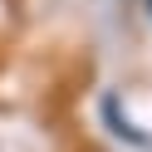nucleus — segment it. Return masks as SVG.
I'll use <instances>...</instances> for the list:
<instances>
[{
	"instance_id": "nucleus-1",
	"label": "nucleus",
	"mask_w": 152,
	"mask_h": 152,
	"mask_svg": "<svg viewBox=\"0 0 152 152\" xmlns=\"http://www.w3.org/2000/svg\"><path fill=\"white\" fill-rule=\"evenodd\" d=\"M147 10H152V0H147Z\"/></svg>"
}]
</instances>
